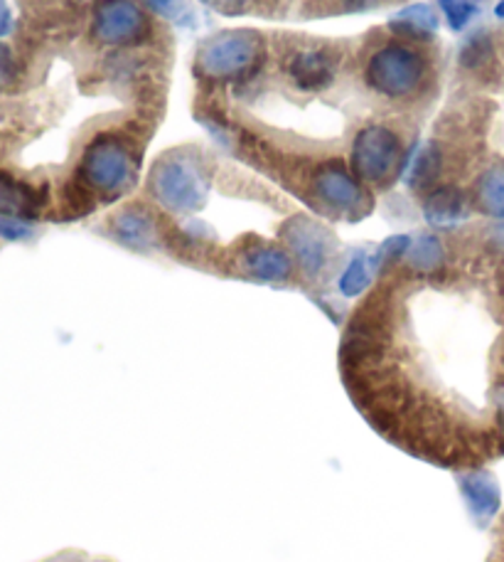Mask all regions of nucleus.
<instances>
[{"label":"nucleus","mask_w":504,"mask_h":562,"mask_svg":"<svg viewBox=\"0 0 504 562\" xmlns=\"http://www.w3.org/2000/svg\"><path fill=\"white\" fill-rule=\"evenodd\" d=\"M411 243V239H409ZM340 344V375L362 419L394 449L448 471L504 457V358L472 344L476 289L446 245L379 265Z\"/></svg>","instance_id":"nucleus-1"},{"label":"nucleus","mask_w":504,"mask_h":562,"mask_svg":"<svg viewBox=\"0 0 504 562\" xmlns=\"http://www.w3.org/2000/svg\"><path fill=\"white\" fill-rule=\"evenodd\" d=\"M138 178V158L124 138L101 134L79 156L69 190V220L84 217L99 205L130 193Z\"/></svg>","instance_id":"nucleus-2"},{"label":"nucleus","mask_w":504,"mask_h":562,"mask_svg":"<svg viewBox=\"0 0 504 562\" xmlns=\"http://www.w3.org/2000/svg\"><path fill=\"white\" fill-rule=\"evenodd\" d=\"M211 190V176L205 160L193 154H168L153 166L148 193L158 205V217H185L205 203Z\"/></svg>","instance_id":"nucleus-3"},{"label":"nucleus","mask_w":504,"mask_h":562,"mask_svg":"<svg viewBox=\"0 0 504 562\" xmlns=\"http://www.w3.org/2000/svg\"><path fill=\"white\" fill-rule=\"evenodd\" d=\"M310 203L318 207V213L335 220H355L367 217L375 207L371 190L352 173V168L342 164H325L316 168L308 183Z\"/></svg>","instance_id":"nucleus-4"},{"label":"nucleus","mask_w":504,"mask_h":562,"mask_svg":"<svg viewBox=\"0 0 504 562\" xmlns=\"http://www.w3.org/2000/svg\"><path fill=\"white\" fill-rule=\"evenodd\" d=\"M264 57V43L256 33L237 30L207 40L197 53V75L209 82H234L249 77Z\"/></svg>","instance_id":"nucleus-5"},{"label":"nucleus","mask_w":504,"mask_h":562,"mask_svg":"<svg viewBox=\"0 0 504 562\" xmlns=\"http://www.w3.org/2000/svg\"><path fill=\"white\" fill-rule=\"evenodd\" d=\"M365 79L379 97L409 99L426 82V59L409 45L389 43L369 57Z\"/></svg>","instance_id":"nucleus-6"},{"label":"nucleus","mask_w":504,"mask_h":562,"mask_svg":"<svg viewBox=\"0 0 504 562\" xmlns=\"http://www.w3.org/2000/svg\"><path fill=\"white\" fill-rule=\"evenodd\" d=\"M350 168L367 188H385L403 170L399 136L387 126H367L352 140Z\"/></svg>","instance_id":"nucleus-7"},{"label":"nucleus","mask_w":504,"mask_h":562,"mask_svg":"<svg viewBox=\"0 0 504 562\" xmlns=\"http://www.w3.org/2000/svg\"><path fill=\"white\" fill-rule=\"evenodd\" d=\"M92 35L101 45L130 47L150 35V20L136 0H96Z\"/></svg>","instance_id":"nucleus-8"},{"label":"nucleus","mask_w":504,"mask_h":562,"mask_svg":"<svg viewBox=\"0 0 504 562\" xmlns=\"http://www.w3.org/2000/svg\"><path fill=\"white\" fill-rule=\"evenodd\" d=\"M288 77L300 92L318 94L325 92L335 82V57L325 47H306L290 55L288 59Z\"/></svg>","instance_id":"nucleus-9"},{"label":"nucleus","mask_w":504,"mask_h":562,"mask_svg":"<svg viewBox=\"0 0 504 562\" xmlns=\"http://www.w3.org/2000/svg\"><path fill=\"white\" fill-rule=\"evenodd\" d=\"M423 215L431 225L453 227L472 215V203L466 190L458 186H438L423 198Z\"/></svg>","instance_id":"nucleus-10"},{"label":"nucleus","mask_w":504,"mask_h":562,"mask_svg":"<svg viewBox=\"0 0 504 562\" xmlns=\"http://www.w3.org/2000/svg\"><path fill=\"white\" fill-rule=\"evenodd\" d=\"M472 210L492 220H504V166H492L482 173L470 190Z\"/></svg>","instance_id":"nucleus-11"},{"label":"nucleus","mask_w":504,"mask_h":562,"mask_svg":"<svg viewBox=\"0 0 504 562\" xmlns=\"http://www.w3.org/2000/svg\"><path fill=\"white\" fill-rule=\"evenodd\" d=\"M391 33H397L403 40H431L438 30V18L428 5H409L403 8L401 13L389 20Z\"/></svg>","instance_id":"nucleus-12"},{"label":"nucleus","mask_w":504,"mask_h":562,"mask_svg":"<svg viewBox=\"0 0 504 562\" xmlns=\"http://www.w3.org/2000/svg\"><path fill=\"white\" fill-rule=\"evenodd\" d=\"M440 170V154L433 146L416 148L413 156L403 160L401 173L406 176V186L413 190H426L436 180Z\"/></svg>","instance_id":"nucleus-13"},{"label":"nucleus","mask_w":504,"mask_h":562,"mask_svg":"<svg viewBox=\"0 0 504 562\" xmlns=\"http://www.w3.org/2000/svg\"><path fill=\"white\" fill-rule=\"evenodd\" d=\"M438 5L446 15L450 30H462L472 23L478 15V5L472 0H438Z\"/></svg>","instance_id":"nucleus-14"},{"label":"nucleus","mask_w":504,"mask_h":562,"mask_svg":"<svg viewBox=\"0 0 504 562\" xmlns=\"http://www.w3.org/2000/svg\"><path fill=\"white\" fill-rule=\"evenodd\" d=\"M492 57V47L485 40V35H476L462 49V63H466L470 69H478L482 65H488Z\"/></svg>","instance_id":"nucleus-15"},{"label":"nucleus","mask_w":504,"mask_h":562,"mask_svg":"<svg viewBox=\"0 0 504 562\" xmlns=\"http://www.w3.org/2000/svg\"><path fill=\"white\" fill-rule=\"evenodd\" d=\"M146 5L153 10V13L163 15L168 20H183L187 15L185 0H146Z\"/></svg>","instance_id":"nucleus-16"},{"label":"nucleus","mask_w":504,"mask_h":562,"mask_svg":"<svg viewBox=\"0 0 504 562\" xmlns=\"http://www.w3.org/2000/svg\"><path fill=\"white\" fill-rule=\"evenodd\" d=\"M18 79V65L10 49L0 45V89H8Z\"/></svg>","instance_id":"nucleus-17"},{"label":"nucleus","mask_w":504,"mask_h":562,"mask_svg":"<svg viewBox=\"0 0 504 562\" xmlns=\"http://www.w3.org/2000/svg\"><path fill=\"white\" fill-rule=\"evenodd\" d=\"M202 3L219 10V13H239L249 5V0H202Z\"/></svg>","instance_id":"nucleus-18"},{"label":"nucleus","mask_w":504,"mask_h":562,"mask_svg":"<svg viewBox=\"0 0 504 562\" xmlns=\"http://www.w3.org/2000/svg\"><path fill=\"white\" fill-rule=\"evenodd\" d=\"M488 247L492 249V252L504 257V220L497 225L490 229V237H488Z\"/></svg>","instance_id":"nucleus-19"},{"label":"nucleus","mask_w":504,"mask_h":562,"mask_svg":"<svg viewBox=\"0 0 504 562\" xmlns=\"http://www.w3.org/2000/svg\"><path fill=\"white\" fill-rule=\"evenodd\" d=\"M55 562H116L111 558H94V555H87V553H67L62 558H57Z\"/></svg>","instance_id":"nucleus-20"},{"label":"nucleus","mask_w":504,"mask_h":562,"mask_svg":"<svg viewBox=\"0 0 504 562\" xmlns=\"http://www.w3.org/2000/svg\"><path fill=\"white\" fill-rule=\"evenodd\" d=\"M10 30V10L5 5V0H0V37H3Z\"/></svg>","instance_id":"nucleus-21"},{"label":"nucleus","mask_w":504,"mask_h":562,"mask_svg":"<svg viewBox=\"0 0 504 562\" xmlns=\"http://www.w3.org/2000/svg\"><path fill=\"white\" fill-rule=\"evenodd\" d=\"M495 15H497L500 20H504V0H500V3H497V8H495Z\"/></svg>","instance_id":"nucleus-22"}]
</instances>
